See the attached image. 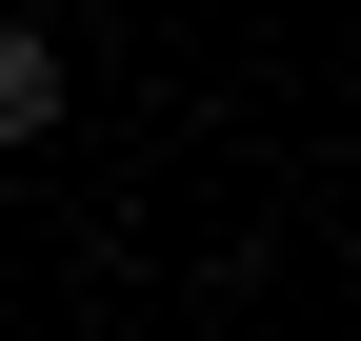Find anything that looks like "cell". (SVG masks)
Masks as SVG:
<instances>
[{"label": "cell", "instance_id": "6da1fadb", "mask_svg": "<svg viewBox=\"0 0 361 341\" xmlns=\"http://www.w3.org/2000/svg\"><path fill=\"white\" fill-rule=\"evenodd\" d=\"M40 120H61V40H40V20H0V141H40Z\"/></svg>", "mask_w": 361, "mask_h": 341}]
</instances>
